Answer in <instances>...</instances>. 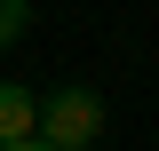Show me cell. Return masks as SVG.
<instances>
[{
    "label": "cell",
    "instance_id": "obj_2",
    "mask_svg": "<svg viewBox=\"0 0 159 151\" xmlns=\"http://www.w3.org/2000/svg\"><path fill=\"white\" fill-rule=\"evenodd\" d=\"M40 135V95L16 88V80H0V151L8 143H32Z\"/></svg>",
    "mask_w": 159,
    "mask_h": 151
},
{
    "label": "cell",
    "instance_id": "obj_4",
    "mask_svg": "<svg viewBox=\"0 0 159 151\" xmlns=\"http://www.w3.org/2000/svg\"><path fill=\"white\" fill-rule=\"evenodd\" d=\"M8 151H48V143H40V135H32V143H8Z\"/></svg>",
    "mask_w": 159,
    "mask_h": 151
},
{
    "label": "cell",
    "instance_id": "obj_3",
    "mask_svg": "<svg viewBox=\"0 0 159 151\" xmlns=\"http://www.w3.org/2000/svg\"><path fill=\"white\" fill-rule=\"evenodd\" d=\"M24 32H32V8H24V0H0V48L24 40Z\"/></svg>",
    "mask_w": 159,
    "mask_h": 151
},
{
    "label": "cell",
    "instance_id": "obj_1",
    "mask_svg": "<svg viewBox=\"0 0 159 151\" xmlns=\"http://www.w3.org/2000/svg\"><path fill=\"white\" fill-rule=\"evenodd\" d=\"M103 135V95L96 88H56L40 103V143L48 151H88Z\"/></svg>",
    "mask_w": 159,
    "mask_h": 151
}]
</instances>
